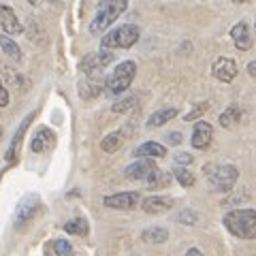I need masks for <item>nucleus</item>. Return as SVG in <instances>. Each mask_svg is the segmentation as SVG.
Masks as SVG:
<instances>
[{
	"mask_svg": "<svg viewBox=\"0 0 256 256\" xmlns=\"http://www.w3.org/2000/svg\"><path fill=\"white\" fill-rule=\"evenodd\" d=\"M126 9H128V0H98L96 15L90 24V32L92 34H100V32L107 30Z\"/></svg>",
	"mask_w": 256,
	"mask_h": 256,
	"instance_id": "obj_1",
	"label": "nucleus"
},
{
	"mask_svg": "<svg viewBox=\"0 0 256 256\" xmlns=\"http://www.w3.org/2000/svg\"><path fill=\"white\" fill-rule=\"evenodd\" d=\"M224 226L235 237L254 239L256 237V212L254 210H235L224 216Z\"/></svg>",
	"mask_w": 256,
	"mask_h": 256,
	"instance_id": "obj_2",
	"label": "nucleus"
},
{
	"mask_svg": "<svg viewBox=\"0 0 256 256\" xmlns=\"http://www.w3.org/2000/svg\"><path fill=\"white\" fill-rule=\"evenodd\" d=\"M141 32H139V26L134 24H124L116 30H109L100 41V47L102 50H130V47L139 41Z\"/></svg>",
	"mask_w": 256,
	"mask_h": 256,
	"instance_id": "obj_3",
	"label": "nucleus"
},
{
	"mask_svg": "<svg viewBox=\"0 0 256 256\" xmlns=\"http://www.w3.org/2000/svg\"><path fill=\"white\" fill-rule=\"evenodd\" d=\"M205 173H207V178H210V184L216 192L233 190L239 180V169L233 164H207Z\"/></svg>",
	"mask_w": 256,
	"mask_h": 256,
	"instance_id": "obj_4",
	"label": "nucleus"
},
{
	"mask_svg": "<svg viewBox=\"0 0 256 256\" xmlns=\"http://www.w3.org/2000/svg\"><path fill=\"white\" fill-rule=\"evenodd\" d=\"M134 75H137V64H134L132 60L120 62L118 66L114 68V73H111L109 79L105 82L107 92H109V94H114V96H120L122 92H126L128 88H130Z\"/></svg>",
	"mask_w": 256,
	"mask_h": 256,
	"instance_id": "obj_5",
	"label": "nucleus"
},
{
	"mask_svg": "<svg viewBox=\"0 0 256 256\" xmlns=\"http://www.w3.org/2000/svg\"><path fill=\"white\" fill-rule=\"evenodd\" d=\"M41 207V196L38 194H26L18 201V207H15V224L18 226H24L28 224L32 218H34L36 210Z\"/></svg>",
	"mask_w": 256,
	"mask_h": 256,
	"instance_id": "obj_6",
	"label": "nucleus"
},
{
	"mask_svg": "<svg viewBox=\"0 0 256 256\" xmlns=\"http://www.w3.org/2000/svg\"><path fill=\"white\" fill-rule=\"evenodd\" d=\"M114 60V56H111V52H96V54H90V56H86V58L82 60V73L86 75H102V70L107 68V64Z\"/></svg>",
	"mask_w": 256,
	"mask_h": 256,
	"instance_id": "obj_7",
	"label": "nucleus"
},
{
	"mask_svg": "<svg viewBox=\"0 0 256 256\" xmlns=\"http://www.w3.org/2000/svg\"><path fill=\"white\" fill-rule=\"evenodd\" d=\"M237 73H239L237 62L233 58H228V56H222V58H218L214 62V66H212V75L218 79V82H222V84H230L237 77Z\"/></svg>",
	"mask_w": 256,
	"mask_h": 256,
	"instance_id": "obj_8",
	"label": "nucleus"
},
{
	"mask_svg": "<svg viewBox=\"0 0 256 256\" xmlns=\"http://www.w3.org/2000/svg\"><path fill=\"white\" fill-rule=\"evenodd\" d=\"M141 201L139 192H118V194H109L105 196V203L111 210H134L137 203Z\"/></svg>",
	"mask_w": 256,
	"mask_h": 256,
	"instance_id": "obj_9",
	"label": "nucleus"
},
{
	"mask_svg": "<svg viewBox=\"0 0 256 256\" xmlns=\"http://www.w3.org/2000/svg\"><path fill=\"white\" fill-rule=\"evenodd\" d=\"M0 28L6 36H15V34H22L24 28L18 20V13H15L9 4H0Z\"/></svg>",
	"mask_w": 256,
	"mask_h": 256,
	"instance_id": "obj_10",
	"label": "nucleus"
},
{
	"mask_svg": "<svg viewBox=\"0 0 256 256\" xmlns=\"http://www.w3.org/2000/svg\"><path fill=\"white\" fill-rule=\"evenodd\" d=\"M214 139V128L210 122H205V120H201V122L194 124V130H192V137H190V143L194 150H205L210 148V143Z\"/></svg>",
	"mask_w": 256,
	"mask_h": 256,
	"instance_id": "obj_11",
	"label": "nucleus"
},
{
	"mask_svg": "<svg viewBox=\"0 0 256 256\" xmlns=\"http://www.w3.org/2000/svg\"><path fill=\"white\" fill-rule=\"evenodd\" d=\"M154 169H156L154 158H137L124 169V175L128 180H146Z\"/></svg>",
	"mask_w": 256,
	"mask_h": 256,
	"instance_id": "obj_12",
	"label": "nucleus"
},
{
	"mask_svg": "<svg viewBox=\"0 0 256 256\" xmlns=\"http://www.w3.org/2000/svg\"><path fill=\"white\" fill-rule=\"evenodd\" d=\"M230 38H233V43L237 50L242 52H248L252 47V32H250V26H248L246 22H239L233 26V30H230Z\"/></svg>",
	"mask_w": 256,
	"mask_h": 256,
	"instance_id": "obj_13",
	"label": "nucleus"
},
{
	"mask_svg": "<svg viewBox=\"0 0 256 256\" xmlns=\"http://www.w3.org/2000/svg\"><path fill=\"white\" fill-rule=\"evenodd\" d=\"M54 130L52 128H47V126H41L38 130L34 132V137H32V143H30V150H32V154H43V152L54 146Z\"/></svg>",
	"mask_w": 256,
	"mask_h": 256,
	"instance_id": "obj_14",
	"label": "nucleus"
},
{
	"mask_svg": "<svg viewBox=\"0 0 256 256\" xmlns=\"http://www.w3.org/2000/svg\"><path fill=\"white\" fill-rule=\"evenodd\" d=\"M141 207H143V212H146V214H164V212H169L171 207H173V198L154 194V196L143 198Z\"/></svg>",
	"mask_w": 256,
	"mask_h": 256,
	"instance_id": "obj_15",
	"label": "nucleus"
},
{
	"mask_svg": "<svg viewBox=\"0 0 256 256\" xmlns=\"http://www.w3.org/2000/svg\"><path fill=\"white\" fill-rule=\"evenodd\" d=\"M102 86H105V77L102 75H86V82L79 84V94L84 98H94L102 90Z\"/></svg>",
	"mask_w": 256,
	"mask_h": 256,
	"instance_id": "obj_16",
	"label": "nucleus"
},
{
	"mask_svg": "<svg viewBox=\"0 0 256 256\" xmlns=\"http://www.w3.org/2000/svg\"><path fill=\"white\" fill-rule=\"evenodd\" d=\"M32 118H34V114L26 116V118H24V122L20 124V128H18V130H15L13 139H11V146H9V150H6V162H13L15 156H18L20 143H22V139H24V132H26V128H28V126H30V122H32Z\"/></svg>",
	"mask_w": 256,
	"mask_h": 256,
	"instance_id": "obj_17",
	"label": "nucleus"
},
{
	"mask_svg": "<svg viewBox=\"0 0 256 256\" xmlns=\"http://www.w3.org/2000/svg\"><path fill=\"white\" fill-rule=\"evenodd\" d=\"M132 156L134 158H162L166 156V150L164 146H160L156 141H148V143H141L137 150H132Z\"/></svg>",
	"mask_w": 256,
	"mask_h": 256,
	"instance_id": "obj_18",
	"label": "nucleus"
},
{
	"mask_svg": "<svg viewBox=\"0 0 256 256\" xmlns=\"http://www.w3.org/2000/svg\"><path fill=\"white\" fill-rule=\"evenodd\" d=\"M141 239L146 244H152V246H158V244H164L169 239V230L162 228V226H150L141 233Z\"/></svg>",
	"mask_w": 256,
	"mask_h": 256,
	"instance_id": "obj_19",
	"label": "nucleus"
},
{
	"mask_svg": "<svg viewBox=\"0 0 256 256\" xmlns=\"http://www.w3.org/2000/svg\"><path fill=\"white\" fill-rule=\"evenodd\" d=\"M0 50H2V52L9 56L11 60H15V62H20V60H22V50H20V45L15 43L11 36L0 34Z\"/></svg>",
	"mask_w": 256,
	"mask_h": 256,
	"instance_id": "obj_20",
	"label": "nucleus"
},
{
	"mask_svg": "<svg viewBox=\"0 0 256 256\" xmlns=\"http://www.w3.org/2000/svg\"><path fill=\"white\" fill-rule=\"evenodd\" d=\"M175 116H178V109H175V107H171V109H160V111H156V114L148 120V128L162 126V124H166V122H171Z\"/></svg>",
	"mask_w": 256,
	"mask_h": 256,
	"instance_id": "obj_21",
	"label": "nucleus"
},
{
	"mask_svg": "<svg viewBox=\"0 0 256 256\" xmlns=\"http://www.w3.org/2000/svg\"><path fill=\"white\" fill-rule=\"evenodd\" d=\"M242 114H244V109H239L237 105L228 107V109L220 116V124H222L224 128H230L235 122H242Z\"/></svg>",
	"mask_w": 256,
	"mask_h": 256,
	"instance_id": "obj_22",
	"label": "nucleus"
},
{
	"mask_svg": "<svg viewBox=\"0 0 256 256\" xmlns=\"http://www.w3.org/2000/svg\"><path fill=\"white\" fill-rule=\"evenodd\" d=\"M88 220L86 218H75L64 224V230H66L68 235H88Z\"/></svg>",
	"mask_w": 256,
	"mask_h": 256,
	"instance_id": "obj_23",
	"label": "nucleus"
},
{
	"mask_svg": "<svg viewBox=\"0 0 256 256\" xmlns=\"http://www.w3.org/2000/svg\"><path fill=\"white\" fill-rule=\"evenodd\" d=\"M120 143H122V134H120V132H109L107 137L100 141V148L111 154V152L120 150Z\"/></svg>",
	"mask_w": 256,
	"mask_h": 256,
	"instance_id": "obj_24",
	"label": "nucleus"
},
{
	"mask_svg": "<svg viewBox=\"0 0 256 256\" xmlns=\"http://www.w3.org/2000/svg\"><path fill=\"white\" fill-rule=\"evenodd\" d=\"M173 175H175V180H178L182 186H186V188L194 186V175H192L188 169H184V166H175V169H173Z\"/></svg>",
	"mask_w": 256,
	"mask_h": 256,
	"instance_id": "obj_25",
	"label": "nucleus"
},
{
	"mask_svg": "<svg viewBox=\"0 0 256 256\" xmlns=\"http://www.w3.org/2000/svg\"><path fill=\"white\" fill-rule=\"evenodd\" d=\"M146 180H148V186H150V188H160V186H166V182H169V175L160 173V169L156 166V169L152 171Z\"/></svg>",
	"mask_w": 256,
	"mask_h": 256,
	"instance_id": "obj_26",
	"label": "nucleus"
},
{
	"mask_svg": "<svg viewBox=\"0 0 256 256\" xmlns=\"http://www.w3.org/2000/svg\"><path fill=\"white\" fill-rule=\"evenodd\" d=\"M52 248H54L56 256H75L73 246H70L66 239H56V242L52 244Z\"/></svg>",
	"mask_w": 256,
	"mask_h": 256,
	"instance_id": "obj_27",
	"label": "nucleus"
},
{
	"mask_svg": "<svg viewBox=\"0 0 256 256\" xmlns=\"http://www.w3.org/2000/svg\"><path fill=\"white\" fill-rule=\"evenodd\" d=\"M134 105H137V96H128L124 100L114 102V105H111V111H114V114H126V111L132 109Z\"/></svg>",
	"mask_w": 256,
	"mask_h": 256,
	"instance_id": "obj_28",
	"label": "nucleus"
},
{
	"mask_svg": "<svg viewBox=\"0 0 256 256\" xmlns=\"http://www.w3.org/2000/svg\"><path fill=\"white\" fill-rule=\"evenodd\" d=\"M178 222H182V224H194L196 222V214L192 210H184L178 216Z\"/></svg>",
	"mask_w": 256,
	"mask_h": 256,
	"instance_id": "obj_29",
	"label": "nucleus"
},
{
	"mask_svg": "<svg viewBox=\"0 0 256 256\" xmlns=\"http://www.w3.org/2000/svg\"><path fill=\"white\" fill-rule=\"evenodd\" d=\"M207 109H210V105H207V102H201V105H198L194 111H190L188 116H184V120H186V122H194V120H196L198 116H201V114H205Z\"/></svg>",
	"mask_w": 256,
	"mask_h": 256,
	"instance_id": "obj_30",
	"label": "nucleus"
},
{
	"mask_svg": "<svg viewBox=\"0 0 256 256\" xmlns=\"http://www.w3.org/2000/svg\"><path fill=\"white\" fill-rule=\"evenodd\" d=\"M6 105H9V92H6L2 79H0V107H6Z\"/></svg>",
	"mask_w": 256,
	"mask_h": 256,
	"instance_id": "obj_31",
	"label": "nucleus"
},
{
	"mask_svg": "<svg viewBox=\"0 0 256 256\" xmlns=\"http://www.w3.org/2000/svg\"><path fill=\"white\" fill-rule=\"evenodd\" d=\"M175 162L178 164H192V156L186 154V152H180V154H175Z\"/></svg>",
	"mask_w": 256,
	"mask_h": 256,
	"instance_id": "obj_32",
	"label": "nucleus"
},
{
	"mask_svg": "<svg viewBox=\"0 0 256 256\" xmlns=\"http://www.w3.org/2000/svg\"><path fill=\"white\" fill-rule=\"evenodd\" d=\"M166 143H171V146H180V143H182V134L180 132H169V134H166Z\"/></svg>",
	"mask_w": 256,
	"mask_h": 256,
	"instance_id": "obj_33",
	"label": "nucleus"
},
{
	"mask_svg": "<svg viewBox=\"0 0 256 256\" xmlns=\"http://www.w3.org/2000/svg\"><path fill=\"white\" fill-rule=\"evenodd\" d=\"M186 256H203V252L198 250V248H190V250L186 252Z\"/></svg>",
	"mask_w": 256,
	"mask_h": 256,
	"instance_id": "obj_34",
	"label": "nucleus"
},
{
	"mask_svg": "<svg viewBox=\"0 0 256 256\" xmlns=\"http://www.w3.org/2000/svg\"><path fill=\"white\" fill-rule=\"evenodd\" d=\"M248 70H250V75L254 77V75H256V62H250V66H248Z\"/></svg>",
	"mask_w": 256,
	"mask_h": 256,
	"instance_id": "obj_35",
	"label": "nucleus"
},
{
	"mask_svg": "<svg viewBox=\"0 0 256 256\" xmlns=\"http://www.w3.org/2000/svg\"><path fill=\"white\" fill-rule=\"evenodd\" d=\"M235 4H244V2H248V0H233Z\"/></svg>",
	"mask_w": 256,
	"mask_h": 256,
	"instance_id": "obj_36",
	"label": "nucleus"
},
{
	"mask_svg": "<svg viewBox=\"0 0 256 256\" xmlns=\"http://www.w3.org/2000/svg\"><path fill=\"white\" fill-rule=\"evenodd\" d=\"M28 2H32V4H34V2H38V0H28Z\"/></svg>",
	"mask_w": 256,
	"mask_h": 256,
	"instance_id": "obj_37",
	"label": "nucleus"
},
{
	"mask_svg": "<svg viewBox=\"0 0 256 256\" xmlns=\"http://www.w3.org/2000/svg\"><path fill=\"white\" fill-rule=\"evenodd\" d=\"M0 137H2V128H0Z\"/></svg>",
	"mask_w": 256,
	"mask_h": 256,
	"instance_id": "obj_38",
	"label": "nucleus"
}]
</instances>
